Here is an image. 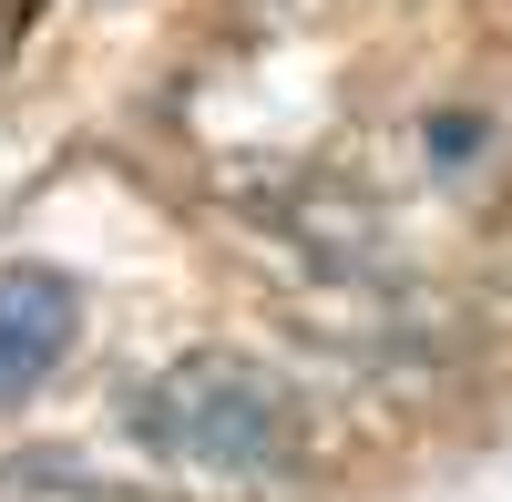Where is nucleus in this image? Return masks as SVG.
Masks as SVG:
<instances>
[{
    "mask_svg": "<svg viewBox=\"0 0 512 502\" xmlns=\"http://www.w3.org/2000/svg\"><path fill=\"white\" fill-rule=\"evenodd\" d=\"M134 441L154 462L195 472V482H256V472L287 462V390L256 359L195 349V359L164 369V380L134 390Z\"/></svg>",
    "mask_w": 512,
    "mask_h": 502,
    "instance_id": "obj_1",
    "label": "nucleus"
},
{
    "mask_svg": "<svg viewBox=\"0 0 512 502\" xmlns=\"http://www.w3.org/2000/svg\"><path fill=\"white\" fill-rule=\"evenodd\" d=\"M82 339V298L52 267H0V400H31Z\"/></svg>",
    "mask_w": 512,
    "mask_h": 502,
    "instance_id": "obj_2",
    "label": "nucleus"
}]
</instances>
